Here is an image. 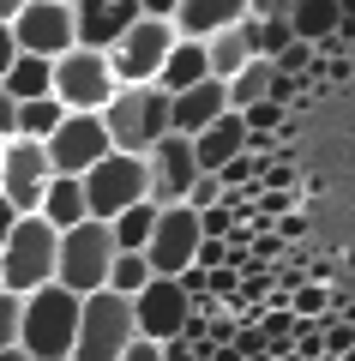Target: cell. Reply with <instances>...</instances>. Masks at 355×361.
Masks as SVG:
<instances>
[{"label":"cell","instance_id":"6da1fadb","mask_svg":"<svg viewBox=\"0 0 355 361\" xmlns=\"http://www.w3.org/2000/svg\"><path fill=\"white\" fill-rule=\"evenodd\" d=\"M102 133H109L114 157H151L169 139V97L157 85H121L102 109Z\"/></svg>","mask_w":355,"mask_h":361},{"label":"cell","instance_id":"7a4b0ae2","mask_svg":"<svg viewBox=\"0 0 355 361\" xmlns=\"http://www.w3.org/2000/svg\"><path fill=\"white\" fill-rule=\"evenodd\" d=\"M73 331H78V295L66 289H37L18 307V349L30 361H73Z\"/></svg>","mask_w":355,"mask_h":361},{"label":"cell","instance_id":"3957f363","mask_svg":"<svg viewBox=\"0 0 355 361\" xmlns=\"http://www.w3.org/2000/svg\"><path fill=\"white\" fill-rule=\"evenodd\" d=\"M54 241L61 235L49 229L42 217H18L13 235H6V247H0V289L6 295H37V289L54 283Z\"/></svg>","mask_w":355,"mask_h":361},{"label":"cell","instance_id":"277c9868","mask_svg":"<svg viewBox=\"0 0 355 361\" xmlns=\"http://www.w3.org/2000/svg\"><path fill=\"white\" fill-rule=\"evenodd\" d=\"M114 265V235L109 223H78V229H66L61 241H54V289H66V295H97L102 277H109Z\"/></svg>","mask_w":355,"mask_h":361},{"label":"cell","instance_id":"5b68a950","mask_svg":"<svg viewBox=\"0 0 355 361\" xmlns=\"http://www.w3.org/2000/svg\"><path fill=\"white\" fill-rule=\"evenodd\" d=\"M127 343H133V301L109 295V289H97V295L78 301L73 361H121Z\"/></svg>","mask_w":355,"mask_h":361},{"label":"cell","instance_id":"8992f818","mask_svg":"<svg viewBox=\"0 0 355 361\" xmlns=\"http://www.w3.org/2000/svg\"><path fill=\"white\" fill-rule=\"evenodd\" d=\"M85 217L90 223H114L121 211H133V205H151L145 199V157H102V163H90L85 169Z\"/></svg>","mask_w":355,"mask_h":361},{"label":"cell","instance_id":"52a82bcc","mask_svg":"<svg viewBox=\"0 0 355 361\" xmlns=\"http://www.w3.org/2000/svg\"><path fill=\"white\" fill-rule=\"evenodd\" d=\"M13 49L30 61H61L73 54V0H25L13 25Z\"/></svg>","mask_w":355,"mask_h":361},{"label":"cell","instance_id":"ba28073f","mask_svg":"<svg viewBox=\"0 0 355 361\" xmlns=\"http://www.w3.org/2000/svg\"><path fill=\"white\" fill-rule=\"evenodd\" d=\"M49 97L66 109V115H102V109H109V97H114L109 61H102V54H85V49L61 54V61H54Z\"/></svg>","mask_w":355,"mask_h":361},{"label":"cell","instance_id":"9c48e42d","mask_svg":"<svg viewBox=\"0 0 355 361\" xmlns=\"http://www.w3.org/2000/svg\"><path fill=\"white\" fill-rule=\"evenodd\" d=\"M175 49V30L169 25H151V18H133V30L121 42H114L102 61H109V78L114 90L121 85H157V73H163V54Z\"/></svg>","mask_w":355,"mask_h":361},{"label":"cell","instance_id":"30bf717a","mask_svg":"<svg viewBox=\"0 0 355 361\" xmlns=\"http://www.w3.org/2000/svg\"><path fill=\"white\" fill-rule=\"evenodd\" d=\"M42 157H49V175H61V180H85V169L109 157V133H102L97 115H66L61 127L42 139Z\"/></svg>","mask_w":355,"mask_h":361},{"label":"cell","instance_id":"8fae6325","mask_svg":"<svg viewBox=\"0 0 355 361\" xmlns=\"http://www.w3.org/2000/svg\"><path fill=\"white\" fill-rule=\"evenodd\" d=\"M49 180L54 175H49L42 145H30V139H6V145H0V199H6L18 217H37Z\"/></svg>","mask_w":355,"mask_h":361},{"label":"cell","instance_id":"7c38bea8","mask_svg":"<svg viewBox=\"0 0 355 361\" xmlns=\"http://www.w3.org/2000/svg\"><path fill=\"white\" fill-rule=\"evenodd\" d=\"M193 253H199V217H193L187 205H169L157 211V229L151 241H145V265H151V277H181V271L193 265Z\"/></svg>","mask_w":355,"mask_h":361},{"label":"cell","instance_id":"4fadbf2b","mask_svg":"<svg viewBox=\"0 0 355 361\" xmlns=\"http://www.w3.org/2000/svg\"><path fill=\"white\" fill-rule=\"evenodd\" d=\"M193 180H199L193 139H175V133H169V139L157 145L151 157H145V199H151L157 211H169V205H181V199H187Z\"/></svg>","mask_w":355,"mask_h":361},{"label":"cell","instance_id":"5bb4252c","mask_svg":"<svg viewBox=\"0 0 355 361\" xmlns=\"http://www.w3.org/2000/svg\"><path fill=\"white\" fill-rule=\"evenodd\" d=\"M181 325H187V295H181V283L175 277H151V283L133 295V337L169 343V337H181Z\"/></svg>","mask_w":355,"mask_h":361},{"label":"cell","instance_id":"9a60e30c","mask_svg":"<svg viewBox=\"0 0 355 361\" xmlns=\"http://www.w3.org/2000/svg\"><path fill=\"white\" fill-rule=\"evenodd\" d=\"M133 0H73V49L109 54L114 42L133 30Z\"/></svg>","mask_w":355,"mask_h":361},{"label":"cell","instance_id":"2e32d148","mask_svg":"<svg viewBox=\"0 0 355 361\" xmlns=\"http://www.w3.org/2000/svg\"><path fill=\"white\" fill-rule=\"evenodd\" d=\"M217 115H229V97H223V85H217V78H205V85L169 97V133H175V139H199Z\"/></svg>","mask_w":355,"mask_h":361},{"label":"cell","instance_id":"e0dca14e","mask_svg":"<svg viewBox=\"0 0 355 361\" xmlns=\"http://www.w3.org/2000/svg\"><path fill=\"white\" fill-rule=\"evenodd\" d=\"M241 6L247 0H187V6H175L169 30H175V42H211L217 30H229L241 18Z\"/></svg>","mask_w":355,"mask_h":361},{"label":"cell","instance_id":"ac0fdd59","mask_svg":"<svg viewBox=\"0 0 355 361\" xmlns=\"http://www.w3.org/2000/svg\"><path fill=\"white\" fill-rule=\"evenodd\" d=\"M247 61H259V54H253V25H247V6H241V18H235V25L217 30V37L205 42V73H211L217 85H229Z\"/></svg>","mask_w":355,"mask_h":361},{"label":"cell","instance_id":"d6986e66","mask_svg":"<svg viewBox=\"0 0 355 361\" xmlns=\"http://www.w3.org/2000/svg\"><path fill=\"white\" fill-rule=\"evenodd\" d=\"M283 13H289V42H301V49H319L325 37H337L349 25V13L337 0H289Z\"/></svg>","mask_w":355,"mask_h":361},{"label":"cell","instance_id":"ffe728a7","mask_svg":"<svg viewBox=\"0 0 355 361\" xmlns=\"http://www.w3.org/2000/svg\"><path fill=\"white\" fill-rule=\"evenodd\" d=\"M241 151H247V127H241V115H217L211 127L193 139V163H199V175H217V169L235 163Z\"/></svg>","mask_w":355,"mask_h":361},{"label":"cell","instance_id":"44dd1931","mask_svg":"<svg viewBox=\"0 0 355 361\" xmlns=\"http://www.w3.org/2000/svg\"><path fill=\"white\" fill-rule=\"evenodd\" d=\"M205 42H175V49L163 54V73H157V90L163 97H181V90H193V85H205Z\"/></svg>","mask_w":355,"mask_h":361},{"label":"cell","instance_id":"7402d4cb","mask_svg":"<svg viewBox=\"0 0 355 361\" xmlns=\"http://www.w3.org/2000/svg\"><path fill=\"white\" fill-rule=\"evenodd\" d=\"M37 217L49 223L54 235L78 229V223H85V187H78V180H61V175H54V180H49V193H42V205H37Z\"/></svg>","mask_w":355,"mask_h":361},{"label":"cell","instance_id":"603a6c76","mask_svg":"<svg viewBox=\"0 0 355 361\" xmlns=\"http://www.w3.org/2000/svg\"><path fill=\"white\" fill-rule=\"evenodd\" d=\"M54 85V61H30V54H18L13 66H6V78H0V90L13 97V103H42Z\"/></svg>","mask_w":355,"mask_h":361},{"label":"cell","instance_id":"cb8c5ba5","mask_svg":"<svg viewBox=\"0 0 355 361\" xmlns=\"http://www.w3.org/2000/svg\"><path fill=\"white\" fill-rule=\"evenodd\" d=\"M265 90H271V61H247L241 73L223 85V97H229V115H241V109H253V103H265Z\"/></svg>","mask_w":355,"mask_h":361},{"label":"cell","instance_id":"d4e9b609","mask_svg":"<svg viewBox=\"0 0 355 361\" xmlns=\"http://www.w3.org/2000/svg\"><path fill=\"white\" fill-rule=\"evenodd\" d=\"M151 229H157V205H133V211H121V217L109 223V235H114V253H145Z\"/></svg>","mask_w":355,"mask_h":361},{"label":"cell","instance_id":"484cf974","mask_svg":"<svg viewBox=\"0 0 355 361\" xmlns=\"http://www.w3.org/2000/svg\"><path fill=\"white\" fill-rule=\"evenodd\" d=\"M66 121V109L54 103V97H42V103H18V121H13V139H30V145H42L54 127Z\"/></svg>","mask_w":355,"mask_h":361},{"label":"cell","instance_id":"4316f807","mask_svg":"<svg viewBox=\"0 0 355 361\" xmlns=\"http://www.w3.org/2000/svg\"><path fill=\"white\" fill-rule=\"evenodd\" d=\"M145 283H151V265H145L139 253H114V265H109V277H102V289H109V295H121V301H133Z\"/></svg>","mask_w":355,"mask_h":361},{"label":"cell","instance_id":"83f0119b","mask_svg":"<svg viewBox=\"0 0 355 361\" xmlns=\"http://www.w3.org/2000/svg\"><path fill=\"white\" fill-rule=\"evenodd\" d=\"M283 307H289V319H325V313H331V289H325V283H307V277H301V283L283 295Z\"/></svg>","mask_w":355,"mask_h":361},{"label":"cell","instance_id":"f1b7e54d","mask_svg":"<svg viewBox=\"0 0 355 361\" xmlns=\"http://www.w3.org/2000/svg\"><path fill=\"white\" fill-rule=\"evenodd\" d=\"M241 127L247 133H277L283 127V109L277 103H253V109H241Z\"/></svg>","mask_w":355,"mask_h":361},{"label":"cell","instance_id":"f546056e","mask_svg":"<svg viewBox=\"0 0 355 361\" xmlns=\"http://www.w3.org/2000/svg\"><path fill=\"white\" fill-rule=\"evenodd\" d=\"M18 307H25V301L0 289V349H18Z\"/></svg>","mask_w":355,"mask_h":361},{"label":"cell","instance_id":"4dcf8cb0","mask_svg":"<svg viewBox=\"0 0 355 361\" xmlns=\"http://www.w3.org/2000/svg\"><path fill=\"white\" fill-rule=\"evenodd\" d=\"M223 265H229V247L223 241H199V253H193L187 271H223Z\"/></svg>","mask_w":355,"mask_h":361},{"label":"cell","instance_id":"1f68e13d","mask_svg":"<svg viewBox=\"0 0 355 361\" xmlns=\"http://www.w3.org/2000/svg\"><path fill=\"white\" fill-rule=\"evenodd\" d=\"M121 361H163V355H157V343H145V337H133V343L121 349Z\"/></svg>","mask_w":355,"mask_h":361},{"label":"cell","instance_id":"d6a6232c","mask_svg":"<svg viewBox=\"0 0 355 361\" xmlns=\"http://www.w3.org/2000/svg\"><path fill=\"white\" fill-rule=\"evenodd\" d=\"M13 121H18V103L0 90V139H13Z\"/></svg>","mask_w":355,"mask_h":361},{"label":"cell","instance_id":"836d02e7","mask_svg":"<svg viewBox=\"0 0 355 361\" xmlns=\"http://www.w3.org/2000/svg\"><path fill=\"white\" fill-rule=\"evenodd\" d=\"M13 61H18V49H13V30L0 25V78H6V66H13Z\"/></svg>","mask_w":355,"mask_h":361},{"label":"cell","instance_id":"e575fe53","mask_svg":"<svg viewBox=\"0 0 355 361\" xmlns=\"http://www.w3.org/2000/svg\"><path fill=\"white\" fill-rule=\"evenodd\" d=\"M13 223H18V211L6 205V199H0V247H6V235H13Z\"/></svg>","mask_w":355,"mask_h":361},{"label":"cell","instance_id":"d590c367","mask_svg":"<svg viewBox=\"0 0 355 361\" xmlns=\"http://www.w3.org/2000/svg\"><path fill=\"white\" fill-rule=\"evenodd\" d=\"M283 223V235H307V217H301V211H289V217H277Z\"/></svg>","mask_w":355,"mask_h":361},{"label":"cell","instance_id":"8d00e7d4","mask_svg":"<svg viewBox=\"0 0 355 361\" xmlns=\"http://www.w3.org/2000/svg\"><path fill=\"white\" fill-rule=\"evenodd\" d=\"M0 361H30V355H25V349H0Z\"/></svg>","mask_w":355,"mask_h":361},{"label":"cell","instance_id":"74e56055","mask_svg":"<svg viewBox=\"0 0 355 361\" xmlns=\"http://www.w3.org/2000/svg\"><path fill=\"white\" fill-rule=\"evenodd\" d=\"M0 145H6V139H0Z\"/></svg>","mask_w":355,"mask_h":361}]
</instances>
